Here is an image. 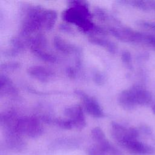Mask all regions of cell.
Returning a JSON list of instances; mask_svg holds the SVG:
<instances>
[{"mask_svg":"<svg viewBox=\"0 0 155 155\" xmlns=\"http://www.w3.org/2000/svg\"><path fill=\"white\" fill-rule=\"evenodd\" d=\"M135 105L147 106L153 101V94L142 85H136L129 90Z\"/></svg>","mask_w":155,"mask_h":155,"instance_id":"6da1fadb","label":"cell"},{"mask_svg":"<svg viewBox=\"0 0 155 155\" xmlns=\"http://www.w3.org/2000/svg\"><path fill=\"white\" fill-rule=\"evenodd\" d=\"M130 153L136 155H154L155 148L151 145L135 140H130L122 145Z\"/></svg>","mask_w":155,"mask_h":155,"instance_id":"7a4b0ae2","label":"cell"},{"mask_svg":"<svg viewBox=\"0 0 155 155\" xmlns=\"http://www.w3.org/2000/svg\"><path fill=\"white\" fill-rule=\"evenodd\" d=\"M136 42L142 44L155 50V35L153 34L137 32Z\"/></svg>","mask_w":155,"mask_h":155,"instance_id":"3957f363","label":"cell"},{"mask_svg":"<svg viewBox=\"0 0 155 155\" xmlns=\"http://www.w3.org/2000/svg\"><path fill=\"white\" fill-rule=\"evenodd\" d=\"M131 4L143 11L155 12V1H134Z\"/></svg>","mask_w":155,"mask_h":155,"instance_id":"277c9868","label":"cell"},{"mask_svg":"<svg viewBox=\"0 0 155 155\" xmlns=\"http://www.w3.org/2000/svg\"><path fill=\"white\" fill-rule=\"evenodd\" d=\"M139 25L142 27L148 28L155 31V22L147 21H139L137 22Z\"/></svg>","mask_w":155,"mask_h":155,"instance_id":"5b68a950","label":"cell"},{"mask_svg":"<svg viewBox=\"0 0 155 155\" xmlns=\"http://www.w3.org/2000/svg\"><path fill=\"white\" fill-rule=\"evenodd\" d=\"M93 136L94 137V138L97 140L98 141L99 143L104 141L105 140V136H104V133H102V131L98 129V128H96L95 130H94L93 131Z\"/></svg>","mask_w":155,"mask_h":155,"instance_id":"8992f818","label":"cell"},{"mask_svg":"<svg viewBox=\"0 0 155 155\" xmlns=\"http://www.w3.org/2000/svg\"><path fill=\"white\" fill-rule=\"evenodd\" d=\"M89 155H104V153L102 151V150L99 148V147H92L88 150Z\"/></svg>","mask_w":155,"mask_h":155,"instance_id":"52a82bcc","label":"cell"},{"mask_svg":"<svg viewBox=\"0 0 155 155\" xmlns=\"http://www.w3.org/2000/svg\"><path fill=\"white\" fill-rule=\"evenodd\" d=\"M141 130L147 135H151L152 134V130L151 128L147 125H142L141 127Z\"/></svg>","mask_w":155,"mask_h":155,"instance_id":"ba28073f","label":"cell"},{"mask_svg":"<svg viewBox=\"0 0 155 155\" xmlns=\"http://www.w3.org/2000/svg\"><path fill=\"white\" fill-rule=\"evenodd\" d=\"M152 111H153V113H154V114L155 115V104L153 105V106L152 107Z\"/></svg>","mask_w":155,"mask_h":155,"instance_id":"9c48e42d","label":"cell"}]
</instances>
